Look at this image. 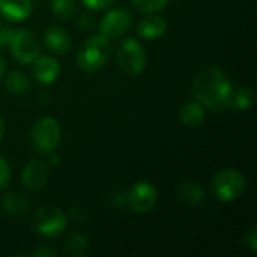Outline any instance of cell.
Wrapping results in <instances>:
<instances>
[{
	"mask_svg": "<svg viewBox=\"0 0 257 257\" xmlns=\"http://www.w3.org/2000/svg\"><path fill=\"white\" fill-rule=\"evenodd\" d=\"M2 208L11 217H23L29 209V202L17 193H8L2 197Z\"/></svg>",
	"mask_w": 257,
	"mask_h": 257,
	"instance_id": "cell-17",
	"label": "cell"
},
{
	"mask_svg": "<svg viewBox=\"0 0 257 257\" xmlns=\"http://www.w3.org/2000/svg\"><path fill=\"white\" fill-rule=\"evenodd\" d=\"M166 30H167V23L160 15L145 17L137 26V33L145 39H157L163 36Z\"/></svg>",
	"mask_w": 257,
	"mask_h": 257,
	"instance_id": "cell-14",
	"label": "cell"
},
{
	"mask_svg": "<svg viewBox=\"0 0 257 257\" xmlns=\"http://www.w3.org/2000/svg\"><path fill=\"white\" fill-rule=\"evenodd\" d=\"M3 134H5V123H3V120L0 117V140L3 139Z\"/></svg>",
	"mask_w": 257,
	"mask_h": 257,
	"instance_id": "cell-31",
	"label": "cell"
},
{
	"mask_svg": "<svg viewBox=\"0 0 257 257\" xmlns=\"http://www.w3.org/2000/svg\"><path fill=\"white\" fill-rule=\"evenodd\" d=\"M131 3L139 12L155 14V12L163 11L167 6L169 0H131Z\"/></svg>",
	"mask_w": 257,
	"mask_h": 257,
	"instance_id": "cell-22",
	"label": "cell"
},
{
	"mask_svg": "<svg viewBox=\"0 0 257 257\" xmlns=\"http://www.w3.org/2000/svg\"><path fill=\"white\" fill-rule=\"evenodd\" d=\"M133 24V14L125 8H114L108 11L101 23H99V33L105 38H119L122 36Z\"/></svg>",
	"mask_w": 257,
	"mask_h": 257,
	"instance_id": "cell-9",
	"label": "cell"
},
{
	"mask_svg": "<svg viewBox=\"0 0 257 257\" xmlns=\"http://www.w3.org/2000/svg\"><path fill=\"white\" fill-rule=\"evenodd\" d=\"M48 179V170L45 163L39 160H33L26 164V167L21 172V184L29 191H38L41 190Z\"/></svg>",
	"mask_w": 257,
	"mask_h": 257,
	"instance_id": "cell-10",
	"label": "cell"
},
{
	"mask_svg": "<svg viewBox=\"0 0 257 257\" xmlns=\"http://www.w3.org/2000/svg\"><path fill=\"white\" fill-rule=\"evenodd\" d=\"M50 155V164L51 166H59L60 164V155H57L56 152H51V154H48Z\"/></svg>",
	"mask_w": 257,
	"mask_h": 257,
	"instance_id": "cell-30",
	"label": "cell"
},
{
	"mask_svg": "<svg viewBox=\"0 0 257 257\" xmlns=\"http://www.w3.org/2000/svg\"><path fill=\"white\" fill-rule=\"evenodd\" d=\"M176 194H178V199L188 206H197L205 199L203 188L193 181H185V182L179 184Z\"/></svg>",
	"mask_w": 257,
	"mask_h": 257,
	"instance_id": "cell-16",
	"label": "cell"
},
{
	"mask_svg": "<svg viewBox=\"0 0 257 257\" xmlns=\"http://www.w3.org/2000/svg\"><path fill=\"white\" fill-rule=\"evenodd\" d=\"M89 251V241L86 236L80 233H72L66 238L65 242V254L72 257H83Z\"/></svg>",
	"mask_w": 257,
	"mask_h": 257,
	"instance_id": "cell-19",
	"label": "cell"
},
{
	"mask_svg": "<svg viewBox=\"0 0 257 257\" xmlns=\"http://www.w3.org/2000/svg\"><path fill=\"white\" fill-rule=\"evenodd\" d=\"M253 104H254V90L251 87H242L239 90H233L229 108L248 110Z\"/></svg>",
	"mask_w": 257,
	"mask_h": 257,
	"instance_id": "cell-20",
	"label": "cell"
},
{
	"mask_svg": "<svg viewBox=\"0 0 257 257\" xmlns=\"http://www.w3.org/2000/svg\"><path fill=\"white\" fill-rule=\"evenodd\" d=\"M62 128L60 123L53 117L39 119L30 130V146L36 154L48 155L56 151L60 143Z\"/></svg>",
	"mask_w": 257,
	"mask_h": 257,
	"instance_id": "cell-3",
	"label": "cell"
},
{
	"mask_svg": "<svg viewBox=\"0 0 257 257\" xmlns=\"http://www.w3.org/2000/svg\"><path fill=\"white\" fill-rule=\"evenodd\" d=\"M3 71H5V60H3L2 56H0V77L3 75Z\"/></svg>",
	"mask_w": 257,
	"mask_h": 257,
	"instance_id": "cell-32",
	"label": "cell"
},
{
	"mask_svg": "<svg viewBox=\"0 0 257 257\" xmlns=\"http://www.w3.org/2000/svg\"><path fill=\"white\" fill-rule=\"evenodd\" d=\"M78 24H80L81 30H92L95 27V18H93V15L86 14L78 20Z\"/></svg>",
	"mask_w": 257,
	"mask_h": 257,
	"instance_id": "cell-28",
	"label": "cell"
},
{
	"mask_svg": "<svg viewBox=\"0 0 257 257\" xmlns=\"http://www.w3.org/2000/svg\"><path fill=\"white\" fill-rule=\"evenodd\" d=\"M116 62L122 72L136 77L146 68V54L142 44L133 38L123 39L116 51Z\"/></svg>",
	"mask_w": 257,
	"mask_h": 257,
	"instance_id": "cell-6",
	"label": "cell"
},
{
	"mask_svg": "<svg viewBox=\"0 0 257 257\" xmlns=\"http://www.w3.org/2000/svg\"><path fill=\"white\" fill-rule=\"evenodd\" d=\"M68 226V217L57 206H42L32 217L33 230L44 238H59Z\"/></svg>",
	"mask_w": 257,
	"mask_h": 257,
	"instance_id": "cell-5",
	"label": "cell"
},
{
	"mask_svg": "<svg viewBox=\"0 0 257 257\" xmlns=\"http://www.w3.org/2000/svg\"><path fill=\"white\" fill-rule=\"evenodd\" d=\"M212 191L220 202H233L247 191V178L236 169L220 170L212 179Z\"/></svg>",
	"mask_w": 257,
	"mask_h": 257,
	"instance_id": "cell-4",
	"label": "cell"
},
{
	"mask_svg": "<svg viewBox=\"0 0 257 257\" xmlns=\"http://www.w3.org/2000/svg\"><path fill=\"white\" fill-rule=\"evenodd\" d=\"M206 116L205 107L199 101L187 102L179 110V120L187 128H196L203 123Z\"/></svg>",
	"mask_w": 257,
	"mask_h": 257,
	"instance_id": "cell-15",
	"label": "cell"
},
{
	"mask_svg": "<svg viewBox=\"0 0 257 257\" xmlns=\"http://www.w3.org/2000/svg\"><path fill=\"white\" fill-rule=\"evenodd\" d=\"M83 5L92 11H101V9H107L113 5L114 0H81Z\"/></svg>",
	"mask_w": 257,
	"mask_h": 257,
	"instance_id": "cell-26",
	"label": "cell"
},
{
	"mask_svg": "<svg viewBox=\"0 0 257 257\" xmlns=\"http://www.w3.org/2000/svg\"><path fill=\"white\" fill-rule=\"evenodd\" d=\"M11 181V169L5 158L0 157V190L6 188Z\"/></svg>",
	"mask_w": 257,
	"mask_h": 257,
	"instance_id": "cell-24",
	"label": "cell"
},
{
	"mask_svg": "<svg viewBox=\"0 0 257 257\" xmlns=\"http://www.w3.org/2000/svg\"><path fill=\"white\" fill-rule=\"evenodd\" d=\"M32 63L33 75L42 84H51L60 74V65L51 56H38Z\"/></svg>",
	"mask_w": 257,
	"mask_h": 257,
	"instance_id": "cell-11",
	"label": "cell"
},
{
	"mask_svg": "<svg viewBox=\"0 0 257 257\" xmlns=\"http://www.w3.org/2000/svg\"><path fill=\"white\" fill-rule=\"evenodd\" d=\"M12 57L21 65H30L39 56V42L33 32L17 30L9 42Z\"/></svg>",
	"mask_w": 257,
	"mask_h": 257,
	"instance_id": "cell-7",
	"label": "cell"
},
{
	"mask_svg": "<svg viewBox=\"0 0 257 257\" xmlns=\"http://www.w3.org/2000/svg\"><path fill=\"white\" fill-rule=\"evenodd\" d=\"M6 89L14 95H24L30 90V80L21 71H12L5 80Z\"/></svg>",
	"mask_w": 257,
	"mask_h": 257,
	"instance_id": "cell-18",
	"label": "cell"
},
{
	"mask_svg": "<svg viewBox=\"0 0 257 257\" xmlns=\"http://www.w3.org/2000/svg\"><path fill=\"white\" fill-rule=\"evenodd\" d=\"M158 202V191L157 188L146 181L137 182L133 185V188L128 193V205L133 212L145 214L155 208Z\"/></svg>",
	"mask_w": 257,
	"mask_h": 257,
	"instance_id": "cell-8",
	"label": "cell"
},
{
	"mask_svg": "<svg viewBox=\"0 0 257 257\" xmlns=\"http://www.w3.org/2000/svg\"><path fill=\"white\" fill-rule=\"evenodd\" d=\"M51 11L62 20H71L77 14V3L75 0H53Z\"/></svg>",
	"mask_w": 257,
	"mask_h": 257,
	"instance_id": "cell-21",
	"label": "cell"
},
{
	"mask_svg": "<svg viewBox=\"0 0 257 257\" xmlns=\"http://www.w3.org/2000/svg\"><path fill=\"white\" fill-rule=\"evenodd\" d=\"M14 33H15V30L9 24H6L2 20V17H0V42H2V45L9 44L11 39H12V36H14Z\"/></svg>",
	"mask_w": 257,
	"mask_h": 257,
	"instance_id": "cell-25",
	"label": "cell"
},
{
	"mask_svg": "<svg viewBox=\"0 0 257 257\" xmlns=\"http://www.w3.org/2000/svg\"><path fill=\"white\" fill-rule=\"evenodd\" d=\"M44 44L51 53L65 54L71 48V36L65 29L59 26H50L44 32Z\"/></svg>",
	"mask_w": 257,
	"mask_h": 257,
	"instance_id": "cell-12",
	"label": "cell"
},
{
	"mask_svg": "<svg viewBox=\"0 0 257 257\" xmlns=\"http://www.w3.org/2000/svg\"><path fill=\"white\" fill-rule=\"evenodd\" d=\"M32 12V0H0V14L11 21H23Z\"/></svg>",
	"mask_w": 257,
	"mask_h": 257,
	"instance_id": "cell-13",
	"label": "cell"
},
{
	"mask_svg": "<svg viewBox=\"0 0 257 257\" xmlns=\"http://www.w3.org/2000/svg\"><path fill=\"white\" fill-rule=\"evenodd\" d=\"M111 57V42L104 35L98 33L86 39L78 53H77V65L83 72L92 74L104 68V65Z\"/></svg>",
	"mask_w": 257,
	"mask_h": 257,
	"instance_id": "cell-2",
	"label": "cell"
},
{
	"mask_svg": "<svg viewBox=\"0 0 257 257\" xmlns=\"http://www.w3.org/2000/svg\"><path fill=\"white\" fill-rule=\"evenodd\" d=\"M126 202H128V193L125 191H117L111 196V203L116 208H122L123 205H126Z\"/></svg>",
	"mask_w": 257,
	"mask_h": 257,
	"instance_id": "cell-27",
	"label": "cell"
},
{
	"mask_svg": "<svg viewBox=\"0 0 257 257\" xmlns=\"http://www.w3.org/2000/svg\"><path fill=\"white\" fill-rule=\"evenodd\" d=\"M193 90L197 101L212 111L229 108L233 95V86L230 80L221 69L215 66H206L197 74Z\"/></svg>",
	"mask_w": 257,
	"mask_h": 257,
	"instance_id": "cell-1",
	"label": "cell"
},
{
	"mask_svg": "<svg viewBox=\"0 0 257 257\" xmlns=\"http://www.w3.org/2000/svg\"><path fill=\"white\" fill-rule=\"evenodd\" d=\"M33 257H56L57 256V251L50 248V247H41V248H36L33 253H32Z\"/></svg>",
	"mask_w": 257,
	"mask_h": 257,
	"instance_id": "cell-29",
	"label": "cell"
},
{
	"mask_svg": "<svg viewBox=\"0 0 257 257\" xmlns=\"http://www.w3.org/2000/svg\"><path fill=\"white\" fill-rule=\"evenodd\" d=\"M244 247L248 248L251 253H256L257 251V229L253 226L245 235H244Z\"/></svg>",
	"mask_w": 257,
	"mask_h": 257,
	"instance_id": "cell-23",
	"label": "cell"
}]
</instances>
